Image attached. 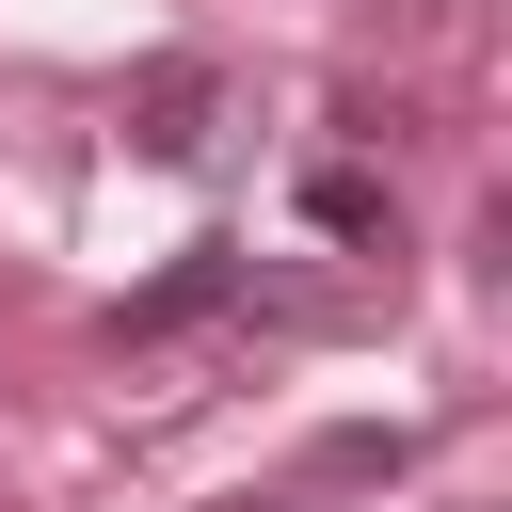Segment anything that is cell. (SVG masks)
Segmentation results:
<instances>
[{
  "mask_svg": "<svg viewBox=\"0 0 512 512\" xmlns=\"http://www.w3.org/2000/svg\"><path fill=\"white\" fill-rule=\"evenodd\" d=\"M240 304V240H192V256H160L128 304H112V352H160V336H192V320H224Z\"/></svg>",
  "mask_w": 512,
  "mask_h": 512,
  "instance_id": "7a4b0ae2",
  "label": "cell"
},
{
  "mask_svg": "<svg viewBox=\"0 0 512 512\" xmlns=\"http://www.w3.org/2000/svg\"><path fill=\"white\" fill-rule=\"evenodd\" d=\"M224 144V64H192V48H160L144 80H128V160H160V176H192Z\"/></svg>",
  "mask_w": 512,
  "mask_h": 512,
  "instance_id": "6da1fadb",
  "label": "cell"
},
{
  "mask_svg": "<svg viewBox=\"0 0 512 512\" xmlns=\"http://www.w3.org/2000/svg\"><path fill=\"white\" fill-rule=\"evenodd\" d=\"M224 512H288V496H224Z\"/></svg>",
  "mask_w": 512,
  "mask_h": 512,
  "instance_id": "277c9868",
  "label": "cell"
},
{
  "mask_svg": "<svg viewBox=\"0 0 512 512\" xmlns=\"http://www.w3.org/2000/svg\"><path fill=\"white\" fill-rule=\"evenodd\" d=\"M304 224L352 240V256H400V192H384L368 160H304Z\"/></svg>",
  "mask_w": 512,
  "mask_h": 512,
  "instance_id": "3957f363",
  "label": "cell"
}]
</instances>
